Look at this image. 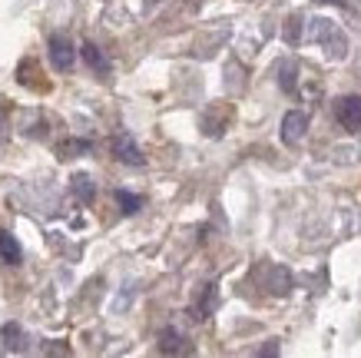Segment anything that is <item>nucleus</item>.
<instances>
[{
	"instance_id": "nucleus-1",
	"label": "nucleus",
	"mask_w": 361,
	"mask_h": 358,
	"mask_svg": "<svg viewBox=\"0 0 361 358\" xmlns=\"http://www.w3.org/2000/svg\"><path fill=\"white\" fill-rule=\"evenodd\" d=\"M50 60H54V66L60 70V73L73 70V64H77V50H73V44H70L66 33H54V37H50Z\"/></svg>"
},
{
	"instance_id": "nucleus-2",
	"label": "nucleus",
	"mask_w": 361,
	"mask_h": 358,
	"mask_svg": "<svg viewBox=\"0 0 361 358\" xmlns=\"http://www.w3.org/2000/svg\"><path fill=\"white\" fill-rule=\"evenodd\" d=\"M335 119L348 133H361V97H341L335 103Z\"/></svg>"
},
{
	"instance_id": "nucleus-3",
	"label": "nucleus",
	"mask_w": 361,
	"mask_h": 358,
	"mask_svg": "<svg viewBox=\"0 0 361 358\" xmlns=\"http://www.w3.org/2000/svg\"><path fill=\"white\" fill-rule=\"evenodd\" d=\"M305 133H308V117L302 109L285 113V119H282V143L285 146H298V143L305 140Z\"/></svg>"
},
{
	"instance_id": "nucleus-4",
	"label": "nucleus",
	"mask_w": 361,
	"mask_h": 358,
	"mask_svg": "<svg viewBox=\"0 0 361 358\" xmlns=\"http://www.w3.org/2000/svg\"><path fill=\"white\" fill-rule=\"evenodd\" d=\"M113 153H116V160L126 166H142V153L140 146L133 143V136H126V133H120L116 140H113Z\"/></svg>"
},
{
	"instance_id": "nucleus-5",
	"label": "nucleus",
	"mask_w": 361,
	"mask_h": 358,
	"mask_svg": "<svg viewBox=\"0 0 361 358\" xmlns=\"http://www.w3.org/2000/svg\"><path fill=\"white\" fill-rule=\"evenodd\" d=\"M17 80L30 90H50V83L44 80V70L37 66V60H23L20 70H17Z\"/></svg>"
},
{
	"instance_id": "nucleus-6",
	"label": "nucleus",
	"mask_w": 361,
	"mask_h": 358,
	"mask_svg": "<svg viewBox=\"0 0 361 358\" xmlns=\"http://www.w3.org/2000/svg\"><path fill=\"white\" fill-rule=\"evenodd\" d=\"M80 54H83L87 66H90V70H93L97 76H106V73H110V60L103 56V50H99L97 44H83V47H80Z\"/></svg>"
},
{
	"instance_id": "nucleus-7",
	"label": "nucleus",
	"mask_w": 361,
	"mask_h": 358,
	"mask_svg": "<svg viewBox=\"0 0 361 358\" xmlns=\"http://www.w3.org/2000/svg\"><path fill=\"white\" fill-rule=\"evenodd\" d=\"M20 256H23L20 242H17L11 232H4V229H0V262H4V265H17Z\"/></svg>"
},
{
	"instance_id": "nucleus-8",
	"label": "nucleus",
	"mask_w": 361,
	"mask_h": 358,
	"mask_svg": "<svg viewBox=\"0 0 361 358\" xmlns=\"http://www.w3.org/2000/svg\"><path fill=\"white\" fill-rule=\"evenodd\" d=\"M212 309H216V285H206L202 299L196 302V318H209V315H212Z\"/></svg>"
},
{
	"instance_id": "nucleus-9",
	"label": "nucleus",
	"mask_w": 361,
	"mask_h": 358,
	"mask_svg": "<svg viewBox=\"0 0 361 358\" xmlns=\"http://www.w3.org/2000/svg\"><path fill=\"white\" fill-rule=\"evenodd\" d=\"M159 348H163V352H189V345H183V335H179V332H163Z\"/></svg>"
},
{
	"instance_id": "nucleus-10",
	"label": "nucleus",
	"mask_w": 361,
	"mask_h": 358,
	"mask_svg": "<svg viewBox=\"0 0 361 358\" xmlns=\"http://www.w3.org/2000/svg\"><path fill=\"white\" fill-rule=\"evenodd\" d=\"M87 150H90V143L70 140V143H60V146H56V156H60V160H70V156H77V153H87Z\"/></svg>"
},
{
	"instance_id": "nucleus-11",
	"label": "nucleus",
	"mask_w": 361,
	"mask_h": 358,
	"mask_svg": "<svg viewBox=\"0 0 361 358\" xmlns=\"http://www.w3.org/2000/svg\"><path fill=\"white\" fill-rule=\"evenodd\" d=\"M73 189H77V196L83 203H93V196H97V189H93V183H90L87 176H77V179H73Z\"/></svg>"
},
{
	"instance_id": "nucleus-12",
	"label": "nucleus",
	"mask_w": 361,
	"mask_h": 358,
	"mask_svg": "<svg viewBox=\"0 0 361 358\" xmlns=\"http://www.w3.org/2000/svg\"><path fill=\"white\" fill-rule=\"evenodd\" d=\"M116 203L123 206V213H136V209H140V196H133V193H116Z\"/></svg>"
}]
</instances>
